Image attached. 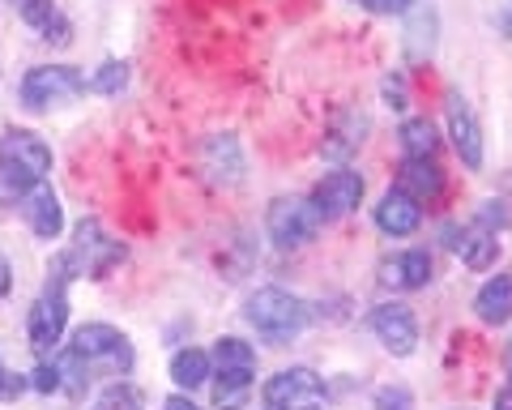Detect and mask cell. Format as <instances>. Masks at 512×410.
<instances>
[{
  "instance_id": "1",
  "label": "cell",
  "mask_w": 512,
  "mask_h": 410,
  "mask_svg": "<svg viewBox=\"0 0 512 410\" xmlns=\"http://www.w3.org/2000/svg\"><path fill=\"white\" fill-rule=\"evenodd\" d=\"M52 171V150L35 133H5L0 137V201H18L30 188H39Z\"/></svg>"
},
{
  "instance_id": "2",
  "label": "cell",
  "mask_w": 512,
  "mask_h": 410,
  "mask_svg": "<svg viewBox=\"0 0 512 410\" xmlns=\"http://www.w3.org/2000/svg\"><path fill=\"white\" fill-rule=\"evenodd\" d=\"M116 261H124V244H120V240H111V235H103L99 218H82L73 248L56 261V274H64V278H73V274L103 278Z\"/></svg>"
},
{
  "instance_id": "3",
  "label": "cell",
  "mask_w": 512,
  "mask_h": 410,
  "mask_svg": "<svg viewBox=\"0 0 512 410\" xmlns=\"http://www.w3.org/2000/svg\"><path fill=\"white\" fill-rule=\"evenodd\" d=\"M248 321L256 334L269 342H291L299 329L308 325V308H303V299H295L291 291L265 287L248 299Z\"/></svg>"
},
{
  "instance_id": "4",
  "label": "cell",
  "mask_w": 512,
  "mask_h": 410,
  "mask_svg": "<svg viewBox=\"0 0 512 410\" xmlns=\"http://www.w3.org/2000/svg\"><path fill=\"white\" fill-rule=\"evenodd\" d=\"M69 351L82 359L86 368H111V372H128L133 368V346L120 329L111 325H82L73 334V346Z\"/></svg>"
},
{
  "instance_id": "5",
  "label": "cell",
  "mask_w": 512,
  "mask_h": 410,
  "mask_svg": "<svg viewBox=\"0 0 512 410\" xmlns=\"http://www.w3.org/2000/svg\"><path fill=\"white\" fill-rule=\"evenodd\" d=\"M64 274H56L52 282H47V291L35 299V308H30V346H35L39 355H47L52 346L64 338V325H69V299H64Z\"/></svg>"
},
{
  "instance_id": "6",
  "label": "cell",
  "mask_w": 512,
  "mask_h": 410,
  "mask_svg": "<svg viewBox=\"0 0 512 410\" xmlns=\"http://www.w3.org/2000/svg\"><path fill=\"white\" fill-rule=\"evenodd\" d=\"M82 90H86V77L69 65H39L22 77V103L35 107V112H43L52 103H69Z\"/></svg>"
},
{
  "instance_id": "7",
  "label": "cell",
  "mask_w": 512,
  "mask_h": 410,
  "mask_svg": "<svg viewBox=\"0 0 512 410\" xmlns=\"http://www.w3.org/2000/svg\"><path fill=\"white\" fill-rule=\"evenodd\" d=\"M320 231V214L312 201H299V197H282L269 205V235L282 244V248H303L312 244Z\"/></svg>"
},
{
  "instance_id": "8",
  "label": "cell",
  "mask_w": 512,
  "mask_h": 410,
  "mask_svg": "<svg viewBox=\"0 0 512 410\" xmlns=\"http://www.w3.org/2000/svg\"><path fill=\"white\" fill-rule=\"evenodd\" d=\"M320 393H325V385H320V376L312 368H286L278 376H269L265 406L269 410H303V406H312Z\"/></svg>"
},
{
  "instance_id": "9",
  "label": "cell",
  "mask_w": 512,
  "mask_h": 410,
  "mask_svg": "<svg viewBox=\"0 0 512 410\" xmlns=\"http://www.w3.org/2000/svg\"><path fill=\"white\" fill-rule=\"evenodd\" d=\"M359 197H363V176L359 171H329V176L316 184L312 205H316L320 223H333V218H346L350 210H355Z\"/></svg>"
},
{
  "instance_id": "10",
  "label": "cell",
  "mask_w": 512,
  "mask_h": 410,
  "mask_svg": "<svg viewBox=\"0 0 512 410\" xmlns=\"http://www.w3.org/2000/svg\"><path fill=\"white\" fill-rule=\"evenodd\" d=\"M372 329L384 342V351L393 355H410L414 342H419V325H414V312L406 304H380L372 312Z\"/></svg>"
},
{
  "instance_id": "11",
  "label": "cell",
  "mask_w": 512,
  "mask_h": 410,
  "mask_svg": "<svg viewBox=\"0 0 512 410\" xmlns=\"http://www.w3.org/2000/svg\"><path fill=\"white\" fill-rule=\"evenodd\" d=\"M448 133H453V146L461 154V163H466L470 171L483 167V129H478V120L470 116V107L457 99H448Z\"/></svg>"
},
{
  "instance_id": "12",
  "label": "cell",
  "mask_w": 512,
  "mask_h": 410,
  "mask_svg": "<svg viewBox=\"0 0 512 410\" xmlns=\"http://www.w3.org/2000/svg\"><path fill=\"white\" fill-rule=\"evenodd\" d=\"M397 188L410 193L419 205H431V201L444 197V171L431 159H406L402 167H397Z\"/></svg>"
},
{
  "instance_id": "13",
  "label": "cell",
  "mask_w": 512,
  "mask_h": 410,
  "mask_svg": "<svg viewBox=\"0 0 512 410\" xmlns=\"http://www.w3.org/2000/svg\"><path fill=\"white\" fill-rule=\"evenodd\" d=\"M376 223H380V231H389V235H410V231H419V223H423V205L414 201L410 193H402V188H389V193L380 197V205H376Z\"/></svg>"
},
{
  "instance_id": "14",
  "label": "cell",
  "mask_w": 512,
  "mask_h": 410,
  "mask_svg": "<svg viewBox=\"0 0 512 410\" xmlns=\"http://www.w3.org/2000/svg\"><path fill=\"white\" fill-rule=\"evenodd\" d=\"M26 205V223H30V231L39 235V240H56L60 235V227H64V210H60V197L52 193V188H30V193L22 197Z\"/></svg>"
},
{
  "instance_id": "15",
  "label": "cell",
  "mask_w": 512,
  "mask_h": 410,
  "mask_svg": "<svg viewBox=\"0 0 512 410\" xmlns=\"http://www.w3.org/2000/svg\"><path fill=\"white\" fill-rule=\"evenodd\" d=\"M380 278H384V287H393V291H419L431 278V257L427 252H402V257L384 261Z\"/></svg>"
},
{
  "instance_id": "16",
  "label": "cell",
  "mask_w": 512,
  "mask_h": 410,
  "mask_svg": "<svg viewBox=\"0 0 512 410\" xmlns=\"http://www.w3.org/2000/svg\"><path fill=\"white\" fill-rule=\"evenodd\" d=\"M26 26H35L47 43H69V18L52 5V0H13Z\"/></svg>"
},
{
  "instance_id": "17",
  "label": "cell",
  "mask_w": 512,
  "mask_h": 410,
  "mask_svg": "<svg viewBox=\"0 0 512 410\" xmlns=\"http://www.w3.org/2000/svg\"><path fill=\"white\" fill-rule=\"evenodd\" d=\"M478 317H483L487 325H504L512 317V274H495L483 291H478L474 299Z\"/></svg>"
},
{
  "instance_id": "18",
  "label": "cell",
  "mask_w": 512,
  "mask_h": 410,
  "mask_svg": "<svg viewBox=\"0 0 512 410\" xmlns=\"http://www.w3.org/2000/svg\"><path fill=\"white\" fill-rule=\"evenodd\" d=\"M252 393V368H222L214 385V406L218 410H244Z\"/></svg>"
},
{
  "instance_id": "19",
  "label": "cell",
  "mask_w": 512,
  "mask_h": 410,
  "mask_svg": "<svg viewBox=\"0 0 512 410\" xmlns=\"http://www.w3.org/2000/svg\"><path fill=\"white\" fill-rule=\"evenodd\" d=\"M457 252L466 257L470 270H487V265L500 257V244H495V235H491L487 227H470V231H461Z\"/></svg>"
},
{
  "instance_id": "20",
  "label": "cell",
  "mask_w": 512,
  "mask_h": 410,
  "mask_svg": "<svg viewBox=\"0 0 512 410\" xmlns=\"http://www.w3.org/2000/svg\"><path fill=\"white\" fill-rule=\"evenodd\" d=\"M205 376H210V355L197 351V346H188V351H180L171 359V381L180 389H197L205 385Z\"/></svg>"
},
{
  "instance_id": "21",
  "label": "cell",
  "mask_w": 512,
  "mask_h": 410,
  "mask_svg": "<svg viewBox=\"0 0 512 410\" xmlns=\"http://www.w3.org/2000/svg\"><path fill=\"white\" fill-rule=\"evenodd\" d=\"M402 150L406 159H431L440 150V137L431 129V120H406L402 124Z\"/></svg>"
},
{
  "instance_id": "22",
  "label": "cell",
  "mask_w": 512,
  "mask_h": 410,
  "mask_svg": "<svg viewBox=\"0 0 512 410\" xmlns=\"http://www.w3.org/2000/svg\"><path fill=\"white\" fill-rule=\"evenodd\" d=\"M214 359H218V368H256V351L239 338H218Z\"/></svg>"
},
{
  "instance_id": "23",
  "label": "cell",
  "mask_w": 512,
  "mask_h": 410,
  "mask_svg": "<svg viewBox=\"0 0 512 410\" xmlns=\"http://www.w3.org/2000/svg\"><path fill=\"white\" fill-rule=\"evenodd\" d=\"M363 129H367L363 116H346V124H342L338 133H333L338 141H325V154H329V159H342V154H350V150H355L359 141H363V137H359Z\"/></svg>"
},
{
  "instance_id": "24",
  "label": "cell",
  "mask_w": 512,
  "mask_h": 410,
  "mask_svg": "<svg viewBox=\"0 0 512 410\" xmlns=\"http://www.w3.org/2000/svg\"><path fill=\"white\" fill-rule=\"evenodd\" d=\"M124 82H128V69L120 65V60H107V65L90 77V90H99V94H116Z\"/></svg>"
},
{
  "instance_id": "25",
  "label": "cell",
  "mask_w": 512,
  "mask_h": 410,
  "mask_svg": "<svg viewBox=\"0 0 512 410\" xmlns=\"http://www.w3.org/2000/svg\"><path fill=\"white\" fill-rule=\"evenodd\" d=\"M94 410H141V398H137V389H128V385H111Z\"/></svg>"
},
{
  "instance_id": "26",
  "label": "cell",
  "mask_w": 512,
  "mask_h": 410,
  "mask_svg": "<svg viewBox=\"0 0 512 410\" xmlns=\"http://www.w3.org/2000/svg\"><path fill=\"white\" fill-rule=\"evenodd\" d=\"M30 385H35L39 393H56V389H64V376H60L56 364H39L35 376H30Z\"/></svg>"
},
{
  "instance_id": "27",
  "label": "cell",
  "mask_w": 512,
  "mask_h": 410,
  "mask_svg": "<svg viewBox=\"0 0 512 410\" xmlns=\"http://www.w3.org/2000/svg\"><path fill=\"white\" fill-rule=\"evenodd\" d=\"M384 99H389V107H393V112H402V107L410 103V99H406V77H402V73L384 77Z\"/></svg>"
},
{
  "instance_id": "28",
  "label": "cell",
  "mask_w": 512,
  "mask_h": 410,
  "mask_svg": "<svg viewBox=\"0 0 512 410\" xmlns=\"http://www.w3.org/2000/svg\"><path fill=\"white\" fill-rule=\"evenodd\" d=\"M376 406H380V410H410V393H406V389H380Z\"/></svg>"
},
{
  "instance_id": "29",
  "label": "cell",
  "mask_w": 512,
  "mask_h": 410,
  "mask_svg": "<svg viewBox=\"0 0 512 410\" xmlns=\"http://www.w3.org/2000/svg\"><path fill=\"white\" fill-rule=\"evenodd\" d=\"M355 5L372 9V13H406V9H410V0H355Z\"/></svg>"
},
{
  "instance_id": "30",
  "label": "cell",
  "mask_w": 512,
  "mask_h": 410,
  "mask_svg": "<svg viewBox=\"0 0 512 410\" xmlns=\"http://www.w3.org/2000/svg\"><path fill=\"white\" fill-rule=\"evenodd\" d=\"M22 389H26L22 376H9V372H5V364H0V398H18Z\"/></svg>"
},
{
  "instance_id": "31",
  "label": "cell",
  "mask_w": 512,
  "mask_h": 410,
  "mask_svg": "<svg viewBox=\"0 0 512 410\" xmlns=\"http://www.w3.org/2000/svg\"><path fill=\"white\" fill-rule=\"evenodd\" d=\"M163 410H201V406H197V402H188L184 393H175V398H167V406H163Z\"/></svg>"
},
{
  "instance_id": "32",
  "label": "cell",
  "mask_w": 512,
  "mask_h": 410,
  "mask_svg": "<svg viewBox=\"0 0 512 410\" xmlns=\"http://www.w3.org/2000/svg\"><path fill=\"white\" fill-rule=\"evenodd\" d=\"M9 287H13V274H9V261L0 257V299L9 295Z\"/></svg>"
},
{
  "instance_id": "33",
  "label": "cell",
  "mask_w": 512,
  "mask_h": 410,
  "mask_svg": "<svg viewBox=\"0 0 512 410\" xmlns=\"http://www.w3.org/2000/svg\"><path fill=\"white\" fill-rule=\"evenodd\" d=\"M495 410H512V389H508V393H500V398H495Z\"/></svg>"
},
{
  "instance_id": "34",
  "label": "cell",
  "mask_w": 512,
  "mask_h": 410,
  "mask_svg": "<svg viewBox=\"0 0 512 410\" xmlns=\"http://www.w3.org/2000/svg\"><path fill=\"white\" fill-rule=\"evenodd\" d=\"M504 368H508V376H512V346H508V359H504Z\"/></svg>"
},
{
  "instance_id": "35",
  "label": "cell",
  "mask_w": 512,
  "mask_h": 410,
  "mask_svg": "<svg viewBox=\"0 0 512 410\" xmlns=\"http://www.w3.org/2000/svg\"><path fill=\"white\" fill-rule=\"evenodd\" d=\"M303 410H308V406H303Z\"/></svg>"
}]
</instances>
